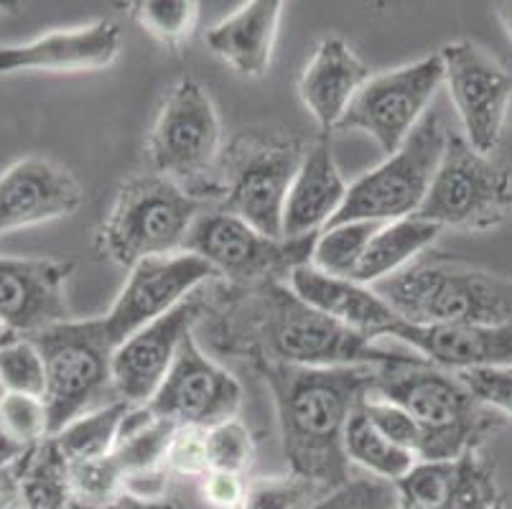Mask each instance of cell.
Returning a JSON list of instances; mask_svg holds the SVG:
<instances>
[{
  "instance_id": "cell-1",
  "label": "cell",
  "mask_w": 512,
  "mask_h": 509,
  "mask_svg": "<svg viewBox=\"0 0 512 509\" xmlns=\"http://www.w3.org/2000/svg\"><path fill=\"white\" fill-rule=\"evenodd\" d=\"M375 372L377 367L311 370L283 362L265 364L263 375L276 400L291 474L306 476L327 489L347 479L344 433L349 418L372 390Z\"/></svg>"
},
{
  "instance_id": "cell-2",
  "label": "cell",
  "mask_w": 512,
  "mask_h": 509,
  "mask_svg": "<svg viewBox=\"0 0 512 509\" xmlns=\"http://www.w3.org/2000/svg\"><path fill=\"white\" fill-rule=\"evenodd\" d=\"M370 392L416 420L423 436L418 461L462 459L490 428L487 405L474 398L462 377L439 370L418 354L377 367Z\"/></svg>"
},
{
  "instance_id": "cell-3",
  "label": "cell",
  "mask_w": 512,
  "mask_h": 509,
  "mask_svg": "<svg viewBox=\"0 0 512 509\" xmlns=\"http://www.w3.org/2000/svg\"><path fill=\"white\" fill-rule=\"evenodd\" d=\"M372 288L406 324H512V280L467 265L411 263Z\"/></svg>"
},
{
  "instance_id": "cell-4",
  "label": "cell",
  "mask_w": 512,
  "mask_h": 509,
  "mask_svg": "<svg viewBox=\"0 0 512 509\" xmlns=\"http://www.w3.org/2000/svg\"><path fill=\"white\" fill-rule=\"evenodd\" d=\"M44 357V403L49 436H57L82 415L118 403L113 382V342L102 319L62 321L26 336Z\"/></svg>"
},
{
  "instance_id": "cell-5",
  "label": "cell",
  "mask_w": 512,
  "mask_h": 509,
  "mask_svg": "<svg viewBox=\"0 0 512 509\" xmlns=\"http://www.w3.org/2000/svg\"><path fill=\"white\" fill-rule=\"evenodd\" d=\"M199 217V202L166 176H141L120 189L102 222L100 247L120 268L141 260L184 252L189 230Z\"/></svg>"
},
{
  "instance_id": "cell-6",
  "label": "cell",
  "mask_w": 512,
  "mask_h": 509,
  "mask_svg": "<svg viewBox=\"0 0 512 509\" xmlns=\"http://www.w3.org/2000/svg\"><path fill=\"white\" fill-rule=\"evenodd\" d=\"M263 329L276 362L311 370L388 367L408 357L375 347L370 336L321 314L291 288L276 283L263 291Z\"/></svg>"
},
{
  "instance_id": "cell-7",
  "label": "cell",
  "mask_w": 512,
  "mask_h": 509,
  "mask_svg": "<svg viewBox=\"0 0 512 509\" xmlns=\"http://www.w3.org/2000/svg\"><path fill=\"white\" fill-rule=\"evenodd\" d=\"M446 140L449 130L436 112H428L398 153L349 186L342 209L327 227L416 217L446 151Z\"/></svg>"
},
{
  "instance_id": "cell-8",
  "label": "cell",
  "mask_w": 512,
  "mask_h": 509,
  "mask_svg": "<svg viewBox=\"0 0 512 509\" xmlns=\"http://www.w3.org/2000/svg\"><path fill=\"white\" fill-rule=\"evenodd\" d=\"M512 207V174L505 163L469 146L464 135H451L436 176L416 217L436 227L490 230Z\"/></svg>"
},
{
  "instance_id": "cell-9",
  "label": "cell",
  "mask_w": 512,
  "mask_h": 509,
  "mask_svg": "<svg viewBox=\"0 0 512 509\" xmlns=\"http://www.w3.org/2000/svg\"><path fill=\"white\" fill-rule=\"evenodd\" d=\"M441 84L444 64L439 54L370 77L339 120L337 130H362L385 156H393L428 115V105L434 102Z\"/></svg>"
},
{
  "instance_id": "cell-10",
  "label": "cell",
  "mask_w": 512,
  "mask_h": 509,
  "mask_svg": "<svg viewBox=\"0 0 512 509\" xmlns=\"http://www.w3.org/2000/svg\"><path fill=\"white\" fill-rule=\"evenodd\" d=\"M220 118L207 92L194 79H181L161 105L148 138V156L158 176L194 181L204 176L220 153Z\"/></svg>"
},
{
  "instance_id": "cell-11",
  "label": "cell",
  "mask_w": 512,
  "mask_h": 509,
  "mask_svg": "<svg viewBox=\"0 0 512 509\" xmlns=\"http://www.w3.org/2000/svg\"><path fill=\"white\" fill-rule=\"evenodd\" d=\"M439 56L464 140L474 151L492 156L510 112L512 74L472 41L446 44Z\"/></svg>"
},
{
  "instance_id": "cell-12",
  "label": "cell",
  "mask_w": 512,
  "mask_h": 509,
  "mask_svg": "<svg viewBox=\"0 0 512 509\" xmlns=\"http://www.w3.org/2000/svg\"><path fill=\"white\" fill-rule=\"evenodd\" d=\"M316 237L296 242L271 240L235 214H199L186 235L184 252L199 255L217 275H227L237 283H265L281 270L291 273L296 265H304Z\"/></svg>"
},
{
  "instance_id": "cell-13",
  "label": "cell",
  "mask_w": 512,
  "mask_h": 509,
  "mask_svg": "<svg viewBox=\"0 0 512 509\" xmlns=\"http://www.w3.org/2000/svg\"><path fill=\"white\" fill-rule=\"evenodd\" d=\"M214 275L217 270L192 252L141 260L136 268H130L118 301L107 311V316H102L107 339L113 342V347H118L138 329L181 306L194 288L207 283Z\"/></svg>"
},
{
  "instance_id": "cell-14",
  "label": "cell",
  "mask_w": 512,
  "mask_h": 509,
  "mask_svg": "<svg viewBox=\"0 0 512 509\" xmlns=\"http://www.w3.org/2000/svg\"><path fill=\"white\" fill-rule=\"evenodd\" d=\"M240 403V382L202 352L194 334H186L169 375L148 408L179 428L192 426L209 431L235 418Z\"/></svg>"
},
{
  "instance_id": "cell-15",
  "label": "cell",
  "mask_w": 512,
  "mask_h": 509,
  "mask_svg": "<svg viewBox=\"0 0 512 509\" xmlns=\"http://www.w3.org/2000/svg\"><path fill=\"white\" fill-rule=\"evenodd\" d=\"M301 158L304 153L286 143L255 146L242 153L232 168L222 212L240 217L260 235L283 240V212Z\"/></svg>"
},
{
  "instance_id": "cell-16",
  "label": "cell",
  "mask_w": 512,
  "mask_h": 509,
  "mask_svg": "<svg viewBox=\"0 0 512 509\" xmlns=\"http://www.w3.org/2000/svg\"><path fill=\"white\" fill-rule=\"evenodd\" d=\"M197 306L184 301L161 319L128 336L115 347L113 382L118 398L128 405H148L169 375L186 334H192Z\"/></svg>"
},
{
  "instance_id": "cell-17",
  "label": "cell",
  "mask_w": 512,
  "mask_h": 509,
  "mask_svg": "<svg viewBox=\"0 0 512 509\" xmlns=\"http://www.w3.org/2000/svg\"><path fill=\"white\" fill-rule=\"evenodd\" d=\"M69 263L0 258V321L16 336H31L67 321L64 286Z\"/></svg>"
},
{
  "instance_id": "cell-18",
  "label": "cell",
  "mask_w": 512,
  "mask_h": 509,
  "mask_svg": "<svg viewBox=\"0 0 512 509\" xmlns=\"http://www.w3.org/2000/svg\"><path fill=\"white\" fill-rule=\"evenodd\" d=\"M390 336L408 344L428 364L454 375L512 367V324L416 326L400 321Z\"/></svg>"
},
{
  "instance_id": "cell-19",
  "label": "cell",
  "mask_w": 512,
  "mask_h": 509,
  "mask_svg": "<svg viewBox=\"0 0 512 509\" xmlns=\"http://www.w3.org/2000/svg\"><path fill=\"white\" fill-rule=\"evenodd\" d=\"M82 204V186L46 158H23L0 176V232L69 217Z\"/></svg>"
},
{
  "instance_id": "cell-20",
  "label": "cell",
  "mask_w": 512,
  "mask_h": 509,
  "mask_svg": "<svg viewBox=\"0 0 512 509\" xmlns=\"http://www.w3.org/2000/svg\"><path fill=\"white\" fill-rule=\"evenodd\" d=\"M120 28L115 21L51 31L26 44L0 46V74L16 72H95L115 62Z\"/></svg>"
},
{
  "instance_id": "cell-21",
  "label": "cell",
  "mask_w": 512,
  "mask_h": 509,
  "mask_svg": "<svg viewBox=\"0 0 512 509\" xmlns=\"http://www.w3.org/2000/svg\"><path fill=\"white\" fill-rule=\"evenodd\" d=\"M288 288L316 311L370 339L390 336L403 321L372 286H362L349 278H334L316 270L311 263L296 265L288 273Z\"/></svg>"
},
{
  "instance_id": "cell-22",
  "label": "cell",
  "mask_w": 512,
  "mask_h": 509,
  "mask_svg": "<svg viewBox=\"0 0 512 509\" xmlns=\"http://www.w3.org/2000/svg\"><path fill=\"white\" fill-rule=\"evenodd\" d=\"M347 189L337 161H334L329 135L304 153L301 166L293 176L288 191L286 212H283V240H311L327 230L347 199Z\"/></svg>"
},
{
  "instance_id": "cell-23",
  "label": "cell",
  "mask_w": 512,
  "mask_h": 509,
  "mask_svg": "<svg viewBox=\"0 0 512 509\" xmlns=\"http://www.w3.org/2000/svg\"><path fill=\"white\" fill-rule=\"evenodd\" d=\"M370 79V69L342 39H324L299 79V95L314 115L321 133L337 130L357 92Z\"/></svg>"
},
{
  "instance_id": "cell-24",
  "label": "cell",
  "mask_w": 512,
  "mask_h": 509,
  "mask_svg": "<svg viewBox=\"0 0 512 509\" xmlns=\"http://www.w3.org/2000/svg\"><path fill=\"white\" fill-rule=\"evenodd\" d=\"M281 16V0L242 3L225 21L209 28L207 46L242 77H265L276 49Z\"/></svg>"
},
{
  "instance_id": "cell-25",
  "label": "cell",
  "mask_w": 512,
  "mask_h": 509,
  "mask_svg": "<svg viewBox=\"0 0 512 509\" xmlns=\"http://www.w3.org/2000/svg\"><path fill=\"white\" fill-rule=\"evenodd\" d=\"M439 235L441 227L418 217L385 222L367 245L352 280L362 286H375L380 280L393 278L395 273L406 270Z\"/></svg>"
},
{
  "instance_id": "cell-26",
  "label": "cell",
  "mask_w": 512,
  "mask_h": 509,
  "mask_svg": "<svg viewBox=\"0 0 512 509\" xmlns=\"http://www.w3.org/2000/svg\"><path fill=\"white\" fill-rule=\"evenodd\" d=\"M176 428L179 426L158 418L148 405H130L120 423L113 459L118 461L125 476L158 469V466H164L166 448H169Z\"/></svg>"
},
{
  "instance_id": "cell-27",
  "label": "cell",
  "mask_w": 512,
  "mask_h": 509,
  "mask_svg": "<svg viewBox=\"0 0 512 509\" xmlns=\"http://www.w3.org/2000/svg\"><path fill=\"white\" fill-rule=\"evenodd\" d=\"M21 494L31 509H67L72 504L69 461L54 438H46L26 456L21 471Z\"/></svg>"
},
{
  "instance_id": "cell-28",
  "label": "cell",
  "mask_w": 512,
  "mask_h": 509,
  "mask_svg": "<svg viewBox=\"0 0 512 509\" xmlns=\"http://www.w3.org/2000/svg\"><path fill=\"white\" fill-rule=\"evenodd\" d=\"M344 454L352 464H360L362 469L372 474L390 479L398 484L416 464V454L400 448L398 443L388 441L383 433L372 426L360 408L349 418L347 433H344Z\"/></svg>"
},
{
  "instance_id": "cell-29",
  "label": "cell",
  "mask_w": 512,
  "mask_h": 509,
  "mask_svg": "<svg viewBox=\"0 0 512 509\" xmlns=\"http://www.w3.org/2000/svg\"><path fill=\"white\" fill-rule=\"evenodd\" d=\"M128 408L130 405L123 403V400L110 403L105 408L95 410V413L82 415L79 420H74L72 426H67L62 433L51 438L62 448V454L67 456L69 464L72 461L97 459V456L113 454L120 423H123Z\"/></svg>"
},
{
  "instance_id": "cell-30",
  "label": "cell",
  "mask_w": 512,
  "mask_h": 509,
  "mask_svg": "<svg viewBox=\"0 0 512 509\" xmlns=\"http://www.w3.org/2000/svg\"><path fill=\"white\" fill-rule=\"evenodd\" d=\"M380 227V222H347L327 227L319 232L311 247V265L334 278L352 280L367 245Z\"/></svg>"
},
{
  "instance_id": "cell-31",
  "label": "cell",
  "mask_w": 512,
  "mask_h": 509,
  "mask_svg": "<svg viewBox=\"0 0 512 509\" xmlns=\"http://www.w3.org/2000/svg\"><path fill=\"white\" fill-rule=\"evenodd\" d=\"M459 459L456 461H416L413 469L400 479V504L418 509H454Z\"/></svg>"
},
{
  "instance_id": "cell-32",
  "label": "cell",
  "mask_w": 512,
  "mask_h": 509,
  "mask_svg": "<svg viewBox=\"0 0 512 509\" xmlns=\"http://www.w3.org/2000/svg\"><path fill=\"white\" fill-rule=\"evenodd\" d=\"M329 492L299 474L263 476L248 484L240 509H314Z\"/></svg>"
},
{
  "instance_id": "cell-33",
  "label": "cell",
  "mask_w": 512,
  "mask_h": 509,
  "mask_svg": "<svg viewBox=\"0 0 512 509\" xmlns=\"http://www.w3.org/2000/svg\"><path fill=\"white\" fill-rule=\"evenodd\" d=\"M130 16L161 44L179 46L197 28L199 3L194 0H138V3H130Z\"/></svg>"
},
{
  "instance_id": "cell-34",
  "label": "cell",
  "mask_w": 512,
  "mask_h": 509,
  "mask_svg": "<svg viewBox=\"0 0 512 509\" xmlns=\"http://www.w3.org/2000/svg\"><path fill=\"white\" fill-rule=\"evenodd\" d=\"M0 385L8 395L44 398L46 370L44 357L36 344L26 336H18L0 349Z\"/></svg>"
},
{
  "instance_id": "cell-35",
  "label": "cell",
  "mask_w": 512,
  "mask_h": 509,
  "mask_svg": "<svg viewBox=\"0 0 512 509\" xmlns=\"http://www.w3.org/2000/svg\"><path fill=\"white\" fill-rule=\"evenodd\" d=\"M69 479H72V502L100 504L123 492L125 474L113 454H107L97 459L72 461Z\"/></svg>"
},
{
  "instance_id": "cell-36",
  "label": "cell",
  "mask_w": 512,
  "mask_h": 509,
  "mask_svg": "<svg viewBox=\"0 0 512 509\" xmlns=\"http://www.w3.org/2000/svg\"><path fill=\"white\" fill-rule=\"evenodd\" d=\"M207 456L209 471H230L242 476L253 464V436L237 418L225 420L207 431Z\"/></svg>"
},
{
  "instance_id": "cell-37",
  "label": "cell",
  "mask_w": 512,
  "mask_h": 509,
  "mask_svg": "<svg viewBox=\"0 0 512 509\" xmlns=\"http://www.w3.org/2000/svg\"><path fill=\"white\" fill-rule=\"evenodd\" d=\"M360 410L365 413V418L370 420L372 426L388 438V441L398 443L400 448H406V451L416 454L418 459L423 446V436L418 423L406 413V410L398 408L395 403H388V400L377 398L372 392H367V398L360 403Z\"/></svg>"
},
{
  "instance_id": "cell-38",
  "label": "cell",
  "mask_w": 512,
  "mask_h": 509,
  "mask_svg": "<svg viewBox=\"0 0 512 509\" xmlns=\"http://www.w3.org/2000/svg\"><path fill=\"white\" fill-rule=\"evenodd\" d=\"M166 469L184 476H204L209 471L207 428L181 426L176 428L169 448H166Z\"/></svg>"
},
{
  "instance_id": "cell-39",
  "label": "cell",
  "mask_w": 512,
  "mask_h": 509,
  "mask_svg": "<svg viewBox=\"0 0 512 509\" xmlns=\"http://www.w3.org/2000/svg\"><path fill=\"white\" fill-rule=\"evenodd\" d=\"M474 398L487 408L512 418V367L505 370H474L459 375Z\"/></svg>"
},
{
  "instance_id": "cell-40",
  "label": "cell",
  "mask_w": 512,
  "mask_h": 509,
  "mask_svg": "<svg viewBox=\"0 0 512 509\" xmlns=\"http://www.w3.org/2000/svg\"><path fill=\"white\" fill-rule=\"evenodd\" d=\"M202 482L204 499H207L214 509H240L242 502H245L248 482H242L240 474H230V471H207V474L202 476Z\"/></svg>"
},
{
  "instance_id": "cell-41",
  "label": "cell",
  "mask_w": 512,
  "mask_h": 509,
  "mask_svg": "<svg viewBox=\"0 0 512 509\" xmlns=\"http://www.w3.org/2000/svg\"><path fill=\"white\" fill-rule=\"evenodd\" d=\"M67 509H181L179 504L166 502V499H141L133 497L128 492L115 494L113 499H107V502L100 504H82V502H72Z\"/></svg>"
},
{
  "instance_id": "cell-42",
  "label": "cell",
  "mask_w": 512,
  "mask_h": 509,
  "mask_svg": "<svg viewBox=\"0 0 512 509\" xmlns=\"http://www.w3.org/2000/svg\"><path fill=\"white\" fill-rule=\"evenodd\" d=\"M492 13H495V18L500 21V26L505 28L507 39L512 41V0H507V3H497V6L492 8Z\"/></svg>"
},
{
  "instance_id": "cell-43",
  "label": "cell",
  "mask_w": 512,
  "mask_h": 509,
  "mask_svg": "<svg viewBox=\"0 0 512 509\" xmlns=\"http://www.w3.org/2000/svg\"><path fill=\"white\" fill-rule=\"evenodd\" d=\"M13 339H18V336H16V334H13V331H11V329H8V326H6V324H3V321H0V349L6 347V344H11V342H13Z\"/></svg>"
},
{
  "instance_id": "cell-44",
  "label": "cell",
  "mask_w": 512,
  "mask_h": 509,
  "mask_svg": "<svg viewBox=\"0 0 512 509\" xmlns=\"http://www.w3.org/2000/svg\"><path fill=\"white\" fill-rule=\"evenodd\" d=\"M11 8H16L13 3H0V11H11Z\"/></svg>"
},
{
  "instance_id": "cell-45",
  "label": "cell",
  "mask_w": 512,
  "mask_h": 509,
  "mask_svg": "<svg viewBox=\"0 0 512 509\" xmlns=\"http://www.w3.org/2000/svg\"><path fill=\"white\" fill-rule=\"evenodd\" d=\"M400 509H418V507H408V504H400Z\"/></svg>"
},
{
  "instance_id": "cell-46",
  "label": "cell",
  "mask_w": 512,
  "mask_h": 509,
  "mask_svg": "<svg viewBox=\"0 0 512 509\" xmlns=\"http://www.w3.org/2000/svg\"><path fill=\"white\" fill-rule=\"evenodd\" d=\"M3 395H6V390H3V385H0V400H3Z\"/></svg>"
},
{
  "instance_id": "cell-47",
  "label": "cell",
  "mask_w": 512,
  "mask_h": 509,
  "mask_svg": "<svg viewBox=\"0 0 512 509\" xmlns=\"http://www.w3.org/2000/svg\"><path fill=\"white\" fill-rule=\"evenodd\" d=\"M21 509H31V507H26V504H23V507Z\"/></svg>"
}]
</instances>
